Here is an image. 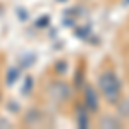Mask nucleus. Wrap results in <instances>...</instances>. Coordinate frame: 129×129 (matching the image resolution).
I'll return each instance as SVG.
<instances>
[{
	"label": "nucleus",
	"mask_w": 129,
	"mask_h": 129,
	"mask_svg": "<svg viewBox=\"0 0 129 129\" xmlns=\"http://www.w3.org/2000/svg\"><path fill=\"white\" fill-rule=\"evenodd\" d=\"M98 89L109 103H119L122 84L114 71H103L98 76Z\"/></svg>",
	"instance_id": "f257e3e1"
},
{
	"label": "nucleus",
	"mask_w": 129,
	"mask_h": 129,
	"mask_svg": "<svg viewBox=\"0 0 129 129\" xmlns=\"http://www.w3.org/2000/svg\"><path fill=\"white\" fill-rule=\"evenodd\" d=\"M48 96L53 102H66V100L71 96V88L69 84H66L64 81H53L48 84V89H47Z\"/></svg>",
	"instance_id": "f03ea898"
},
{
	"label": "nucleus",
	"mask_w": 129,
	"mask_h": 129,
	"mask_svg": "<svg viewBox=\"0 0 129 129\" xmlns=\"http://www.w3.org/2000/svg\"><path fill=\"white\" fill-rule=\"evenodd\" d=\"M84 103H86L88 110H91V112L98 109V96H96V91L91 86H88L84 89Z\"/></svg>",
	"instance_id": "7ed1b4c3"
},
{
	"label": "nucleus",
	"mask_w": 129,
	"mask_h": 129,
	"mask_svg": "<svg viewBox=\"0 0 129 129\" xmlns=\"http://www.w3.org/2000/svg\"><path fill=\"white\" fill-rule=\"evenodd\" d=\"M35 62H36V53H33V52L22 53L19 57V67L21 69H29Z\"/></svg>",
	"instance_id": "20e7f679"
},
{
	"label": "nucleus",
	"mask_w": 129,
	"mask_h": 129,
	"mask_svg": "<svg viewBox=\"0 0 129 129\" xmlns=\"http://www.w3.org/2000/svg\"><path fill=\"white\" fill-rule=\"evenodd\" d=\"M19 76H21V67H10L7 71V74H5V84L7 86L16 84V81L19 79Z\"/></svg>",
	"instance_id": "39448f33"
},
{
	"label": "nucleus",
	"mask_w": 129,
	"mask_h": 129,
	"mask_svg": "<svg viewBox=\"0 0 129 129\" xmlns=\"http://www.w3.org/2000/svg\"><path fill=\"white\" fill-rule=\"evenodd\" d=\"M98 126L100 127H120V122L114 117H102Z\"/></svg>",
	"instance_id": "423d86ee"
},
{
	"label": "nucleus",
	"mask_w": 129,
	"mask_h": 129,
	"mask_svg": "<svg viewBox=\"0 0 129 129\" xmlns=\"http://www.w3.org/2000/svg\"><path fill=\"white\" fill-rule=\"evenodd\" d=\"M33 84H35V81L31 76H26L24 81H22V86H21V93L24 95V96H28L31 91H33Z\"/></svg>",
	"instance_id": "0eeeda50"
},
{
	"label": "nucleus",
	"mask_w": 129,
	"mask_h": 129,
	"mask_svg": "<svg viewBox=\"0 0 129 129\" xmlns=\"http://www.w3.org/2000/svg\"><path fill=\"white\" fill-rule=\"evenodd\" d=\"M119 114H120V117L129 120V100H122L119 103Z\"/></svg>",
	"instance_id": "6e6552de"
},
{
	"label": "nucleus",
	"mask_w": 129,
	"mask_h": 129,
	"mask_svg": "<svg viewBox=\"0 0 129 129\" xmlns=\"http://www.w3.org/2000/svg\"><path fill=\"white\" fill-rule=\"evenodd\" d=\"M38 119H40V112L38 110H35V109L28 110V114H26V122L28 124H35V120L38 122Z\"/></svg>",
	"instance_id": "1a4fd4ad"
},
{
	"label": "nucleus",
	"mask_w": 129,
	"mask_h": 129,
	"mask_svg": "<svg viewBox=\"0 0 129 129\" xmlns=\"http://www.w3.org/2000/svg\"><path fill=\"white\" fill-rule=\"evenodd\" d=\"M89 119H88V114L86 112H78V126L79 127H88Z\"/></svg>",
	"instance_id": "9d476101"
},
{
	"label": "nucleus",
	"mask_w": 129,
	"mask_h": 129,
	"mask_svg": "<svg viewBox=\"0 0 129 129\" xmlns=\"http://www.w3.org/2000/svg\"><path fill=\"white\" fill-rule=\"evenodd\" d=\"M74 35H76L78 38H86V36L89 35V26H84V28H78Z\"/></svg>",
	"instance_id": "9b49d317"
},
{
	"label": "nucleus",
	"mask_w": 129,
	"mask_h": 129,
	"mask_svg": "<svg viewBox=\"0 0 129 129\" xmlns=\"http://www.w3.org/2000/svg\"><path fill=\"white\" fill-rule=\"evenodd\" d=\"M48 22H50V17H48V16H41V17L36 21L35 24H36V28H45Z\"/></svg>",
	"instance_id": "f8f14e48"
},
{
	"label": "nucleus",
	"mask_w": 129,
	"mask_h": 129,
	"mask_svg": "<svg viewBox=\"0 0 129 129\" xmlns=\"http://www.w3.org/2000/svg\"><path fill=\"white\" fill-rule=\"evenodd\" d=\"M7 109L10 110V112H19V109H21V105L16 102V100H10L9 103H7Z\"/></svg>",
	"instance_id": "ddd939ff"
},
{
	"label": "nucleus",
	"mask_w": 129,
	"mask_h": 129,
	"mask_svg": "<svg viewBox=\"0 0 129 129\" xmlns=\"http://www.w3.org/2000/svg\"><path fill=\"white\" fill-rule=\"evenodd\" d=\"M67 71V62H59L57 66H55V72L57 74H64Z\"/></svg>",
	"instance_id": "4468645a"
},
{
	"label": "nucleus",
	"mask_w": 129,
	"mask_h": 129,
	"mask_svg": "<svg viewBox=\"0 0 129 129\" xmlns=\"http://www.w3.org/2000/svg\"><path fill=\"white\" fill-rule=\"evenodd\" d=\"M17 16H19V21H28V19H29V14H28V10H26V9L22 10L21 7L17 9Z\"/></svg>",
	"instance_id": "2eb2a0df"
},
{
	"label": "nucleus",
	"mask_w": 129,
	"mask_h": 129,
	"mask_svg": "<svg viewBox=\"0 0 129 129\" xmlns=\"http://www.w3.org/2000/svg\"><path fill=\"white\" fill-rule=\"evenodd\" d=\"M0 127L2 129H7V127H12V124H10L9 119H5V117H0Z\"/></svg>",
	"instance_id": "dca6fc26"
},
{
	"label": "nucleus",
	"mask_w": 129,
	"mask_h": 129,
	"mask_svg": "<svg viewBox=\"0 0 129 129\" xmlns=\"http://www.w3.org/2000/svg\"><path fill=\"white\" fill-rule=\"evenodd\" d=\"M124 2V5H129V0H122Z\"/></svg>",
	"instance_id": "f3484780"
},
{
	"label": "nucleus",
	"mask_w": 129,
	"mask_h": 129,
	"mask_svg": "<svg viewBox=\"0 0 129 129\" xmlns=\"http://www.w3.org/2000/svg\"><path fill=\"white\" fill-rule=\"evenodd\" d=\"M57 2H66V0H57Z\"/></svg>",
	"instance_id": "a211bd4d"
}]
</instances>
